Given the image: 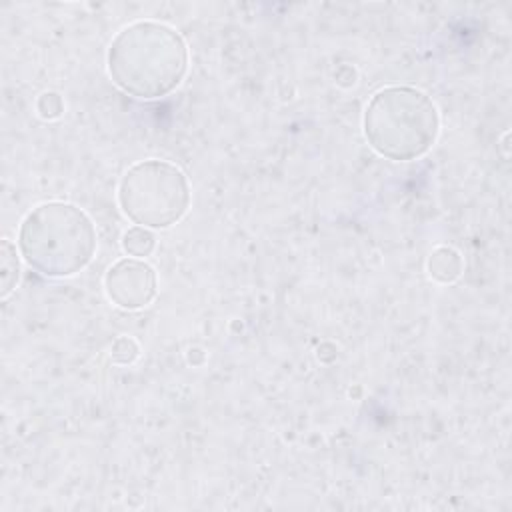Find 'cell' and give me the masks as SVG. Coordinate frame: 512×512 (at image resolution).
Returning a JSON list of instances; mask_svg holds the SVG:
<instances>
[{"label":"cell","mask_w":512,"mask_h":512,"mask_svg":"<svg viewBox=\"0 0 512 512\" xmlns=\"http://www.w3.org/2000/svg\"><path fill=\"white\" fill-rule=\"evenodd\" d=\"M18 278H20V262H18L16 246L8 238H2V244H0V282H2L0 296L2 298H8L12 294V290L18 284Z\"/></svg>","instance_id":"cell-7"},{"label":"cell","mask_w":512,"mask_h":512,"mask_svg":"<svg viewBox=\"0 0 512 512\" xmlns=\"http://www.w3.org/2000/svg\"><path fill=\"white\" fill-rule=\"evenodd\" d=\"M362 126L368 144L380 156L406 162L432 148L440 132V114L422 90L388 86L366 104Z\"/></svg>","instance_id":"cell-3"},{"label":"cell","mask_w":512,"mask_h":512,"mask_svg":"<svg viewBox=\"0 0 512 512\" xmlns=\"http://www.w3.org/2000/svg\"><path fill=\"white\" fill-rule=\"evenodd\" d=\"M108 298L126 310L148 306L158 292L154 268L142 258H122L114 262L104 278Z\"/></svg>","instance_id":"cell-5"},{"label":"cell","mask_w":512,"mask_h":512,"mask_svg":"<svg viewBox=\"0 0 512 512\" xmlns=\"http://www.w3.org/2000/svg\"><path fill=\"white\" fill-rule=\"evenodd\" d=\"M118 204L136 226L170 228L188 212L190 184L176 164L148 158L122 176Z\"/></svg>","instance_id":"cell-4"},{"label":"cell","mask_w":512,"mask_h":512,"mask_svg":"<svg viewBox=\"0 0 512 512\" xmlns=\"http://www.w3.org/2000/svg\"><path fill=\"white\" fill-rule=\"evenodd\" d=\"M464 268L462 256L452 246H438L430 252L428 258V272L440 284H450L460 278Z\"/></svg>","instance_id":"cell-6"},{"label":"cell","mask_w":512,"mask_h":512,"mask_svg":"<svg viewBox=\"0 0 512 512\" xmlns=\"http://www.w3.org/2000/svg\"><path fill=\"white\" fill-rule=\"evenodd\" d=\"M122 248L132 258H146L156 248L154 234L144 226H132L122 234Z\"/></svg>","instance_id":"cell-8"},{"label":"cell","mask_w":512,"mask_h":512,"mask_svg":"<svg viewBox=\"0 0 512 512\" xmlns=\"http://www.w3.org/2000/svg\"><path fill=\"white\" fill-rule=\"evenodd\" d=\"M36 110L44 120H54L64 112V102L56 92H44L36 102Z\"/></svg>","instance_id":"cell-10"},{"label":"cell","mask_w":512,"mask_h":512,"mask_svg":"<svg viewBox=\"0 0 512 512\" xmlns=\"http://www.w3.org/2000/svg\"><path fill=\"white\" fill-rule=\"evenodd\" d=\"M18 250L30 268L48 278L74 276L96 252V230L78 206L44 202L24 216L18 228Z\"/></svg>","instance_id":"cell-2"},{"label":"cell","mask_w":512,"mask_h":512,"mask_svg":"<svg viewBox=\"0 0 512 512\" xmlns=\"http://www.w3.org/2000/svg\"><path fill=\"white\" fill-rule=\"evenodd\" d=\"M108 74L126 94L154 100L180 86L188 72L184 38L168 24L140 20L122 28L108 48Z\"/></svg>","instance_id":"cell-1"},{"label":"cell","mask_w":512,"mask_h":512,"mask_svg":"<svg viewBox=\"0 0 512 512\" xmlns=\"http://www.w3.org/2000/svg\"><path fill=\"white\" fill-rule=\"evenodd\" d=\"M140 354V348L134 338L130 336H120L112 344V360L116 364H132Z\"/></svg>","instance_id":"cell-9"}]
</instances>
